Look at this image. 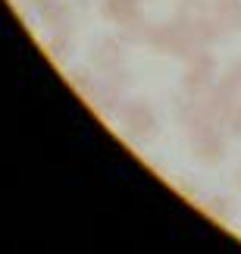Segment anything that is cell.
Returning <instances> with one entry per match:
<instances>
[{
    "label": "cell",
    "instance_id": "5",
    "mask_svg": "<svg viewBox=\"0 0 241 254\" xmlns=\"http://www.w3.org/2000/svg\"><path fill=\"white\" fill-rule=\"evenodd\" d=\"M235 185H238V189H241V173H238V176H235Z\"/></svg>",
    "mask_w": 241,
    "mask_h": 254
},
{
    "label": "cell",
    "instance_id": "2",
    "mask_svg": "<svg viewBox=\"0 0 241 254\" xmlns=\"http://www.w3.org/2000/svg\"><path fill=\"white\" fill-rule=\"evenodd\" d=\"M219 16L229 28H241V0H219Z\"/></svg>",
    "mask_w": 241,
    "mask_h": 254
},
{
    "label": "cell",
    "instance_id": "1",
    "mask_svg": "<svg viewBox=\"0 0 241 254\" xmlns=\"http://www.w3.org/2000/svg\"><path fill=\"white\" fill-rule=\"evenodd\" d=\"M197 154H200V160H207V163H219L226 157V141L219 138L213 129H204V138H200Z\"/></svg>",
    "mask_w": 241,
    "mask_h": 254
},
{
    "label": "cell",
    "instance_id": "4",
    "mask_svg": "<svg viewBox=\"0 0 241 254\" xmlns=\"http://www.w3.org/2000/svg\"><path fill=\"white\" fill-rule=\"evenodd\" d=\"M229 129H232V135H238V138H241V107H235L232 120H229Z\"/></svg>",
    "mask_w": 241,
    "mask_h": 254
},
{
    "label": "cell",
    "instance_id": "3",
    "mask_svg": "<svg viewBox=\"0 0 241 254\" xmlns=\"http://www.w3.org/2000/svg\"><path fill=\"white\" fill-rule=\"evenodd\" d=\"M223 88H226V91H232V94H238V91H241V63H232L229 75L223 79Z\"/></svg>",
    "mask_w": 241,
    "mask_h": 254
}]
</instances>
